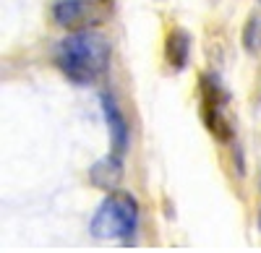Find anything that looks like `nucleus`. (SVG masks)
<instances>
[{"label": "nucleus", "instance_id": "nucleus-2", "mask_svg": "<svg viewBox=\"0 0 261 253\" xmlns=\"http://www.w3.org/2000/svg\"><path fill=\"white\" fill-rule=\"evenodd\" d=\"M139 222V204L125 191H113L107 196L92 219V235L99 240L130 238Z\"/></svg>", "mask_w": 261, "mask_h": 253}, {"label": "nucleus", "instance_id": "nucleus-7", "mask_svg": "<svg viewBox=\"0 0 261 253\" xmlns=\"http://www.w3.org/2000/svg\"><path fill=\"white\" fill-rule=\"evenodd\" d=\"M89 178L97 188H105V191H115L118 183L123 180V162L118 154H107L105 159H99L92 170Z\"/></svg>", "mask_w": 261, "mask_h": 253}, {"label": "nucleus", "instance_id": "nucleus-1", "mask_svg": "<svg viewBox=\"0 0 261 253\" xmlns=\"http://www.w3.org/2000/svg\"><path fill=\"white\" fill-rule=\"evenodd\" d=\"M110 42L97 29L68 34L55 50L58 68L73 83H94L110 68Z\"/></svg>", "mask_w": 261, "mask_h": 253}, {"label": "nucleus", "instance_id": "nucleus-4", "mask_svg": "<svg viewBox=\"0 0 261 253\" xmlns=\"http://www.w3.org/2000/svg\"><path fill=\"white\" fill-rule=\"evenodd\" d=\"M201 115H204V123L206 128L212 131L214 138L220 141H230L232 138V123L225 113V104H227V94L225 89L217 83V78L212 76H204L201 78Z\"/></svg>", "mask_w": 261, "mask_h": 253}, {"label": "nucleus", "instance_id": "nucleus-6", "mask_svg": "<svg viewBox=\"0 0 261 253\" xmlns=\"http://www.w3.org/2000/svg\"><path fill=\"white\" fill-rule=\"evenodd\" d=\"M191 45H193V39H191V34L186 29H180V26L170 29L167 39H165V60H167V66L175 68V71H183L188 66V58H191Z\"/></svg>", "mask_w": 261, "mask_h": 253}, {"label": "nucleus", "instance_id": "nucleus-8", "mask_svg": "<svg viewBox=\"0 0 261 253\" xmlns=\"http://www.w3.org/2000/svg\"><path fill=\"white\" fill-rule=\"evenodd\" d=\"M258 227H261V212H258Z\"/></svg>", "mask_w": 261, "mask_h": 253}, {"label": "nucleus", "instance_id": "nucleus-9", "mask_svg": "<svg viewBox=\"0 0 261 253\" xmlns=\"http://www.w3.org/2000/svg\"><path fill=\"white\" fill-rule=\"evenodd\" d=\"M258 6H261V0H258Z\"/></svg>", "mask_w": 261, "mask_h": 253}, {"label": "nucleus", "instance_id": "nucleus-5", "mask_svg": "<svg viewBox=\"0 0 261 253\" xmlns=\"http://www.w3.org/2000/svg\"><path fill=\"white\" fill-rule=\"evenodd\" d=\"M102 110H105V120L110 128V141H113V154L123 157L128 149V120L120 113L118 102L113 94H102Z\"/></svg>", "mask_w": 261, "mask_h": 253}, {"label": "nucleus", "instance_id": "nucleus-3", "mask_svg": "<svg viewBox=\"0 0 261 253\" xmlns=\"http://www.w3.org/2000/svg\"><path fill=\"white\" fill-rule=\"evenodd\" d=\"M113 16V0H58L53 6L55 24L65 32H89Z\"/></svg>", "mask_w": 261, "mask_h": 253}]
</instances>
